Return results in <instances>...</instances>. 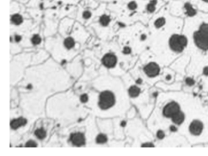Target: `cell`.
Returning <instances> with one entry per match:
<instances>
[{"label": "cell", "instance_id": "6da1fadb", "mask_svg": "<svg viewBox=\"0 0 208 156\" xmlns=\"http://www.w3.org/2000/svg\"><path fill=\"white\" fill-rule=\"evenodd\" d=\"M194 41L198 47L203 50H208V23H203L199 30L194 33Z\"/></svg>", "mask_w": 208, "mask_h": 156}, {"label": "cell", "instance_id": "7a4b0ae2", "mask_svg": "<svg viewBox=\"0 0 208 156\" xmlns=\"http://www.w3.org/2000/svg\"><path fill=\"white\" fill-rule=\"evenodd\" d=\"M115 103L114 94L109 91L103 92L99 95V106L102 110H107L112 107Z\"/></svg>", "mask_w": 208, "mask_h": 156}, {"label": "cell", "instance_id": "3957f363", "mask_svg": "<svg viewBox=\"0 0 208 156\" xmlns=\"http://www.w3.org/2000/svg\"><path fill=\"white\" fill-rule=\"evenodd\" d=\"M180 111L179 105L175 101L167 104L163 110V114L166 117H172L178 112Z\"/></svg>", "mask_w": 208, "mask_h": 156}, {"label": "cell", "instance_id": "277c9868", "mask_svg": "<svg viewBox=\"0 0 208 156\" xmlns=\"http://www.w3.org/2000/svg\"><path fill=\"white\" fill-rule=\"evenodd\" d=\"M169 45L170 48L177 52H182L184 47L179 41L178 34H174L171 37L169 40Z\"/></svg>", "mask_w": 208, "mask_h": 156}, {"label": "cell", "instance_id": "5b68a950", "mask_svg": "<svg viewBox=\"0 0 208 156\" xmlns=\"http://www.w3.org/2000/svg\"><path fill=\"white\" fill-rule=\"evenodd\" d=\"M144 71L148 77H155L159 73V66L156 63L152 62L144 67Z\"/></svg>", "mask_w": 208, "mask_h": 156}, {"label": "cell", "instance_id": "8992f818", "mask_svg": "<svg viewBox=\"0 0 208 156\" xmlns=\"http://www.w3.org/2000/svg\"><path fill=\"white\" fill-rule=\"evenodd\" d=\"M203 123L197 120H194L191 123L189 127V130L190 133L195 135H198L201 134L203 131Z\"/></svg>", "mask_w": 208, "mask_h": 156}, {"label": "cell", "instance_id": "52a82bcc", "mask_svg": "<svg viewBox=\"0 0 208 156\" xmlns=\"http://www.w3.org/2000/svg\"><path fill=\"white\" fill-rule=\"evenodd\" d=\"M103 63L106 67H114L117 63V58L112 54H108L103 57Z\"/></svg>", "mask_w": 208, "mask_h": 156}, {"label": "cell", "instance_id": "ba28073f", "mask_svg": "<svg viewBox=\"0 0 208 156\" xmlns=\"http://www.w3.org/2000/svg\"><path fill=\"white\" fill-rule=\"evenodd\" d=\"M70 140L73 145L77 146L83 145L85 143V139L84 135L81 133H75L72 134L71 135Z\"/></svg>", "mask_w": 208, "mask_h": 156}, {"label": "cell", "instance_id": "9c48e42d", "mask_svg": "<svg viewBox=\"0 0 208 156\" xmlns=\"http://www.w3.org/2000/svg\"><path fill=\"white\" fill-rule=\"evenodd\" d=\"M26 123H27V120L26 119L21 117V118L18 119L13 120L11 122V128L13 129H16L19 128V127L26 124Z\"/></svg>", "mask_w": 208, "mask_h": 156}, {"label": "cell", "instance_id": "30bf717a", "mask_svg": "<svg viewBox=\"0 0 208 156\" xmlns=\"http://www.w3.org/2000/svg\"><path fill=\"white\" fill-rule=\"evenodd\" d=\"M172 121L176 124H180L184 120V114L183 112H178L172 117Z\"/></svg>", "mask_w": 208, "mask_h": 156}, {"label": "cell", "instance_id": "8fae6325", "mask_svg": "<svg viewBox=\"0 0 208 156\" xmlns=\"http://www.w3.org/2000/svg\"><path fill=\"white\" fill-rule=\"evenodd\" d=\"M11 21L14 24L20 25L23 22V18L19 13H15L11 17Z\"/></svg>", "mask_w": 208, "mask_h": 156}, {"label": "cell", "instance_id": "7c38bea8", "mask_svg": "<svg viewBox=\"0 0 208 156\" xmlns=\"http://www.w3.org/2000/svg\"><path fill=\"white\" fill-rule=\"evenodd\" d=\"M184 8L186 11L187 15L189 17H193L197 13L196 10L194 8V7L190 3L187 2L186 4H185Z\"/></svg>", "mask_w": 208, "mask_h": 156}, {"label": "cell", "instance_id": "4fadbf2b", "mask_svg": "<svg viewBox=\"0 0 208 156\" xmlns=\"http://www.w3.org/2000/svg\"><path fill=\"white\" fill-rule=\"evenodd\" d=\"M110 22V18L109 16L106 14H103L100 17L99 22L103 26H107Z\"/></svg>", "mask_w": 208, "mask_h": 156}, {"label": "cell", "instance_id": "5bb4252c", "mask_svg": "<svg viewBox=\"0 0 208 156\" xmlns=\"http://www.w3.org/2000/svg\"><path fill=\"white\" fill-rule=\"evenodd\" d=\"M141 89L136 86H132L129 89V94L132 97H136L139 95Z\"/></svg>", "mask_w": 208, "mask_h": 156}, {"label": "cell", "instance_id": "9a60e30c", "mask_svg": "<svg viewBox=\"0 0 208 156\" xmlns=\"http://www.w3.org/2000/svg\"><path fill=\"white\" fill-rule=\"evenodd\" d=\"M64 46L67 49H71L75 46V41L72 37H68L64 40Z\"/></svg>", "mask_w": 208, "mask_h": 156}, {"label": "cell", "instance_id": "2e32d148", "mask_svg": "<svg viewBox=\"0 0 208 156\" xmlns=\"http://www.w3.org/2000/svg\"><path fill=\"white\" fill-rule=\"evenodd\" d=\"M157 4L156 0H151L147 6V10L149 12H153L156 10V5Z\"/></svg>", "mask_w": 208, "mask_h": 156}, {"label": "cell", "instance_id": "e0dca14e", "mask_svg": "<svg viewBox=\"0 0 208 156\" xmlns=\"http://www.w3.org/2000/svg\"><path fill=\"white\" fill-rule=\"evenodd\" d=\"M35 135L39 139H44L46 136V132L44 129H38L35 131Z\"/></svg>", "mask_w": 208, "mask_h": 156}, {"label": "cell", "instance_id": "ac0fdd59", "mask_svg": "<svg viewBox=\"0 0 208 156\" xmlns=\"http://www.w3.org/2000/svg\"><path fill=\"white\" fill-rule=\"evenodd\" d=\"M165 24V19L164 17H160L155 21L154 26L157 28H160V27H163Z\"/></svg>", "mask_w": 208, "mask_h": 156}, {"label": "cell", "instance_id": "d6986e66", "mask_svg": "<svg viewBox=\"0 0 208 156\" xmlns=\"http://www.w3.org/2000/svg\"><path fill=\"white\" fill-rule=\"evenodd\" d=\"M108 138L104 134H99L97 137V142L98 144H104L107 142Z\"/></svg>", "mask_w": 208, "mask_h": 156}, {"label": "cell", "instance_id": "ffe728a7", "mask_svg": "<svg viewBox=\"0 0 208 156\" xmlns=\"http://www.w3.org/2000/svg\"><path fill=\"white\" fill-rule=\"evenodd\" d=\"M41 41H42L41 37L37 34L34 35L33 38H31V41L34 45H39L41 43Z\"/></svg>", "mask_w": 208, "mask_h": 156}, {"label": "cell", "instance_id": "44dd1931", "mask_svg": "<svg viewBox=\"0 0 208 156\" xmlns=\"http://www.w3.org/2000/svg\"><path fill=\"white\" fill-rule=\"evenodd\" d=\"M127 6L130 10L134 11L137 8V3L135 1H131L128 4Z\"/></svg>", "mask_w": 208, "mask_h": 156}, {"label": "cell", "instance_id": "7402d4cb", "mask_svg": "<svg viewBox=\"0 0 208 156\" xmlns=\"http://www.w3.org/2000/svg\"><path fill=\"white\" fill-rule=\"evenodd\" d=\"M179 41L181 45H183L184 47L186 46L187 44V39L185 36L182 35H179Z\"/></svg>", "mask_w": 208, "mask_h": 156}, {"label": "cell", "instance_id": "603a6c76", "mask_svg": "<svg viewBox=\"0 0 208 156\" xmlns=\"http://www.w3.org/2000/svg\"><path fill=\"white\" fill-rule=\"evenodd\" d=\"M82 15H83V18H84L86 20H88L92 17V12L90 11L86 10V11H84L83 12Z\"/></svg>", "mask_w": 208, "mask_h": 156}, {"label": "cell", "instance_id": "cb8c5ba5", "mask_svg": "<svg viewBox=\"0 0 208 156\" xmlns=\"http://www.w3.org/2000/svg\"><path fill=\"white\" fill-rule=\"evenodd\" d=\"M186 83L187 85L189 86H192L195 84V81L193 78L188 77L186 79Z\"/></svg>", "mask_w": 208, "mask_h": 156}, {"label": "cell", "instance_id": "d4e9b609", "mask_svg": "<svg viewBox=\"0 0 208 156\" xmlns=\"http://www.w3.org/2000/svg\"><path fill=\"white\" fill-rule=\"evenodd\" d=\"M37 144L33 140L28 141L26 144V147H37Z\"/></svg>", "mask_w": 208, "mask_h": 156}, {"label": "cell", "instance_id": "484cf974", "mask_svg": "<svg viewBox=\"0 0 208 156\" xmlns=\"http://www.w3.org/2000/svg\"><path fill=\"white\" fill-rule=\"evenodd\" d=\"M157 138L159 139H164L165 137L164 133L163 131H161V130L158 131L157 132Z\"/></svg>", "mask_w": 208, "mask_h": 156}, {"label": "cell", "instance_id": "4316f807", "mask_svg": "<svg viewBox=\"0 0 208 156\" xmlns=\"http://www.w3.org/2000/svg\"><path fill=\"white\" fill-rule=\"evenodd\" d=\"M131 48L129 47H125L123 49V52L125 54H129L131 53Z\"/></svg>", "mask_w": 208, "mask_h": 156}, {"label": "cell", "instance_id": "83f0119b", "mask_svg": "<svg viewBox=\"0 0 208 156\" xmlns=\"http://www.w3.org/2000/svg\"><path fill=\"white\" fill-rule=\"evenodd\" d=\"M88 96L86 94H83L81 96V101L83 103H86L88 101Z\"/></svg>", "mask_w": 208, "mask_h": 156}, {"label": "cell", "instance_id": "f1b7e54d", "mask_svg": "<svg viewBox=\"0 0 208 156\" xmlns=\"http://www.w3.org/2000/svg\"><path fill=\"white\" fill-rule=\"evenodd\" d=\"M14 40L16 42H20L22 40V37L19 35H16L14 37Z\"/></svg>", "mask_w": 208, "mask_h": 156}, {"label": "cell", "instance_id": "f546056e", "mask_svg": "<svg viewBox=\"0 0 208 156\" xmlns=\"http://www.w3.org/2000/svg\"><path fill=\"white\" fill-rule=\"evenodd\" d=\"M142 146V147H153L154 145L151 143H147V144H143Z\"/></svg>", "mask_w": 208, "mask_h": 156}, {"label": "cell", "instance_id": "4dcf8cb0", "mask_svg": "<svg viewBox=\"0 0 208 156\" xmlns=\"http://www.w3.org/2000/svg\"><path fill=\"white\" fill-rule=\"evenodd\" d=\"M170 131H172V132H175V131H177V128L175 126L172 125V126H170Z\"/></svg>", "mask_w": 208, "mask_h": 156}, {"label": "cell", "instance_id": "1f68e13d", "mask_svg": "<svg viewBox=\"0 0 208 156\" xmlns=\"http://www.w3.org/2000/svg\"><path fill=\"white\" fill-rule=\"evenodd\" d=\"M203 73L205 75H208V67H205L203 69Z\"/></svg>", "mask_w": 208, "mask_h": 156}, {"label": "cell", "instance_id": "d6a6232c", "mask_svg": "<svg viewBox=\"0 0 208 156\" xmlns=\"http://www.w3.org/2000/svg\"><path fill=\"white\" fill-rule=\"evenodd\" d=\"M146 38H147V37H146V35H145V34H142V35H141V40H145V39H146Z\"/></svg>", "mask_w": 208, "mask_h": 156}, {"label": "cell", "instance_id": "836d02e7", "mask_svg": "<svg viewBox=\"0 0 208 156\" xmlns=\"http://www.w3.org/2000/svg\"><path fill=\"white\" fill-rule=\"evenodd\" d=\"M142 82V80L141 78H139V79L136 81V83H138V84H141Z\"/></svg>", "mask_w": 208, "mask_h": 156}, {"label": "cell", "instance_id": "e575fe53", "mask_svg": "<svg viewBox=\"0 0 208 156\" xmlns=\"http://www.w3.org/2000/svg\"><path fill=\"white\" fill-rule=\"evenodd\" d=\"M126 122H125V121H123V122H121V126H125V125H126Z\"/></svg>", "mask_w": 208, "mask_h": 156}, {"label": "cell", "instance_id": "d590c367", "mask_svg": "<svg viewBox=\"0 0 208 156\" xmlns=\"http://www.w3.org/2000/svg\"><path fill=\"white\" fill-rule=\"evenodd\" d=\"M171 78H172V77H171L170 75H168V76L166 77V79H167V80H170L171 79Z\"/></svg>", "mask_w": 208, "mask_h": 156}, {"label": "cell", "instance_id": "8d00e7d4", "mask_svg": "<svg viewBox=\"0 0 208 156\" xmlns=\"http://www.w3.org/2000/svg\"><path fill=\"white\" fill-rule=\"evenodd\" d=\"M203 1H205V2H208V0H203Z\"/></svg>", "mask_w": 208, "mask_h": 156}]
</instances>
